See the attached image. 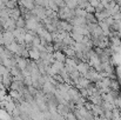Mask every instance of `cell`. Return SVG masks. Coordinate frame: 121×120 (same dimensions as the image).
Returning a JSON list of instances; mask_svg holds the SVG:
<instances>
[{
  "instance_id": "1",
  "label": "cell",
  "mask_w": 121,
  "mask_h": 120,
  "mask_svg": "<svg viewBox=\"0 0 121 120\" xmlns=\"http://www.w3.org/2000/svg\"><path fill=\"white\" fill-rule=\"evenodd\" d=\"M2 39H4V45L7 46L9 44H12L14 41V37L12 34V32H8V31H4L2 33Z\"/></svg>"
},
{
  "instance_id": "2",
  "label": "cell",
  "mask_w": 121,
  "mask_h": 120,
  "mask_svg": "<svg viewBox=\"0 0 121 120\" xmlns=\"http://www.w3.org/2000/svg\"><path fill=\"white\" fill-rule=\"evenodd\" d=\"M12 81H13V77H12L9 73H8V74H6V76H4V77H0V82L4 85V87H5V88H9V86H11Z\"/></svg>"
},
{
  "instance_id": "3",
  "label": "cell",
  "mask_w": 121,
  "mask_h": 120,
  "mask_svg": "<svg viewBox=\"0 0 121 120\" xmlns=\"http://www.w3.org/2000/svg\"><path fill=\"white\" fill-rule=\"evenodd\" d=\"M28 58L33 61H38L40 59V52L37 48H31L28 49Z\"/></svg>"
},
{
  "instance_id": "4",
  "label": "cell",
  "mask_w": 121,
  "mask_h": 120,
  "mask_svg": "<svg viewBox=\"0 0 121 120\" xmlns=\"http://www.w3.org/2000/svg\"><path fill=\"white\" fill-rule=\"evenodd\" d=\"M53 58H54V60L55 61H59V62H64L65 64V61H66V55L61 52V51H56V52H54L53 53Z\"/></svg>"
},
{
  "instance_id": "5",
  "label": "cell",
  "mask_w": 121,
  "mask_h": 120,
  "mask_svg": "<svg viewBox=\"0 0 121 120\" xmlns=\"http://www.w3.org/2000/svg\"><path fill=\"white\" fill-rule=\"evenodd\" d=\"M25 25H26V20L22 17H20L15 20V27L17 28H25Z\"/></svg>"
},
{
  "instance_id": "6",
  "label": "cell",
  "mask_w": 121,
  "mask_h": 120,
  "mask_svg": "<svg viewBox=\"0 0 121 120\" xmlns=\"http://www.w3.org/2000/svg\"><path fill=\"white\" fill-rule=\"evenodd\" d=\"M17 5H18V2H15V1H6V8H8V9L15 8Z\"/></svg>"
},
{
  "instance_id": "7",
  "label": "cell",
  "mask_w": 121,
  "mask_h": 120,
  "mask_svg": "<svg viewBox=\"0 0 121 120\" xmlns=\"http://www.w3.org/2000/svg\"><path fill=\"white\" fill-rule=\"evenodd\" d=\"M7 97V93H6V89H0V102L4 101Z\"/></svg>"
},
{
  "instance_id": "8",
  "label": "cell",
  "mask_w": 121,
  "mask_h": 120,
  "mask_svg": "<svg viewBox=\"0 0 121 120\" xmlns=\"http://www.w3.org/2000/svg\"><path fill=\"white\" fill-rule=\"evenodd\" d=\"M88 4H89V6H91V7H93V8L95 9V8L100 5V1H93V0H92V1H89Z\"/></svg>"
}]
</instances>
